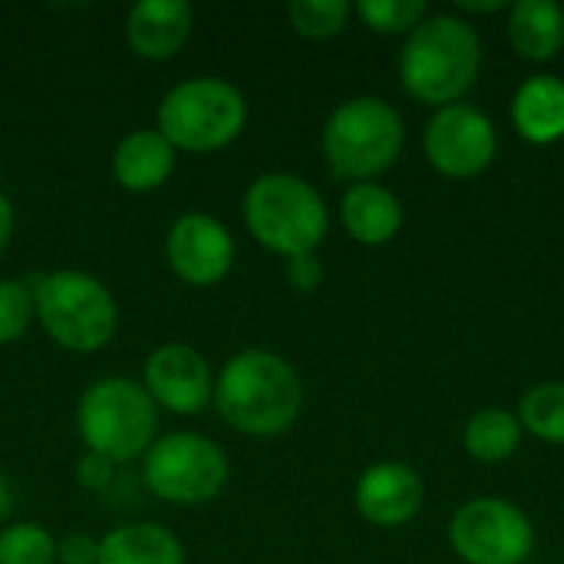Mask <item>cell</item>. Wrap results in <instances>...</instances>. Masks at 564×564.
<instances>
[{
    "instance_id": "cell-14",
    "label": "cell",
    "mask_w": 564,
    "mask_h": 564,
    "mask_svg": "<svg viewBox=\"0 0 564 564\" xmlns=\"http://www.w3.org/2000/svg\"><path fill=\"white\" fill-rule=\"evenodd\" d=\"M185 0H139L126 13V40L142 59H172L192 33Z\"/></svg>"
},
{
    "instance_id": "cell-5",
    "label": "cell",
    "mask_w": 564,
    "mask_h": 564,
    "mask_svg": "<svg viewBox=\"0 0 564 564\" xmlns=\"http://www.w3.org/2000/svg\"><path fill=\"white\" fill-rule=\"evenodd\" d=\"M159 406L142 383L126 377L96 380L76 410V430L86 443V453L109 459L112 466L132 463L149 453L155 443Z\"/></svg>"
},
{
    "instance_id": "cell-24",
    "label": "cell",
    "mask_w": 564,
    "mask_h": 564,
    "mask_svg": "<svg viewBox=\"0 0 564 564\" xmlns=\"http://www.w3.org/2000/svg\"><path fill=\"white\" fill-rule=\"evenodd\" d=\"M357 13L373 33H413L430 17V7L423 0H360Z\"/></svg>"
},
{
    "instance_id": "cell-9",
    "label": "cell",
    "mask_w": 564,
    "mask_h": 564,
    "mask_svg": "<svg viewBox=\"0 0 564 564\" xmlns=\"http://www.w3.org/2000/svg\"><path fill=\"white\" fill-rule=\"evenodd\" d=\"M449 545L466 564H522L532 555L535 532L519 506L479 496L456 509Z\"/></svg>"
},
{
    "instance_id": "cell-10",
    "label": "cell",
    "mask_w": 564,
    "mask_h": 564,
    "mask_svg": "<svg viewBox=\"0 0 564 564\" xmlns=\"http://www.w3.org/2000/svg\"><path fill=\"white\" fill-rule=\"evenodd\" d=\"M423 149L430 165L446 178H473L486 172L496 159L499 135L492 119L466 102L443 106L430 116L423 132Z\"/></svg>"
},
{
    "instance_id": "cell-25",
    "label": "cell",
    "mask_w": 564,
    "mask_h": 564,
    "mask_svg": "<svg viewBox=\"0 0 564 564\" xmlns=\"http://www.w3.org/2000/svg\"><path fill=\"white\" fill-rule=\"evenodd\" d=\"M33 317H36V311H33L30 284L10 281V278L0 281V347L20 340Z\"/></svg>"
},
{
    "instance_id": "cell-3",
    "label": "cell",
    "mask_w": 564,
    "mask_h": 564,
    "mask_svg": "<svg viewBox=\"0 0 564 564\" xmlns=\"http://www.w3.org/2000/svg\"><path fill=\"white\" fill-rule=\"evenodd\" d=\"M327 205L321 192L291 172L258 175L245 192V225L254 241L281 258L317 251L327 235Z\"/></svg>"
},
{
    "instance_id": "cell-22",
    "label": "cell",
    "mask_w": 564,
    "mask_h": 564,
    "mask_svg": "<svg viewBox=\"0 0 564 564\" xmlns=\"http://www.w3.org/2000/svg\"><path fill=\"white\" fill-rule=\"evenodd\" d=\"M350 13H354V7L347 0H291L288 3L291 26L307 40L337 36L347 26Z\"/></svg>"
},
{
    "instance_id": "cell-6",
    "label": "cell",
    "mask_w": 564,
    "mask_h": 564,
    "mask_svg": "<svg viewBox=\"0 0 564 564\" xmlns=\"http://www.w3.org/2000/svg\"><path fill=\"white\" fill-rule=\"evenodd\" d=\"M245 122V93L221 76H192L159 102V132L185 152L225 149L241 135Z\"/></svg>"
},
{
    "instance_id": "cell-17",
    "label": "cell",
    "mask_w": 564,
    "mask_h": 564,
    "mask_svg": "<svg viewBox=\"0 0 564 564\" xmlns=\"http://www.w3.org/2000/svg\"><path fill=\"white\" fill-rule=\"evenodd\" d=\"M512 122L522 139L535 145H552L564 139V79L529 76L512 99Z\"/></svg>"
},
{
    "instance_id": "cell-30",
    "label": "cell",
    "mask_w": 564,
    "mask_h": 564,
    "mask_svg": "<svg viewBox=\"0 0 564 564\" xmlns=\"http://www.w3.org/2000/svg\"><path fill=\"white\" fill-rule=\"evenodd\" d=\"M463 13H496V10H509L512 3H506V0H489V3H476V0H459L456 3Z\"/></svg>"
},
{
    "instance_id": "cell-15",
    "label": "cell",
    "mask_w": 564,
    "mask_h": 564,
    "mask_svg": "<svg viewBox=\"0 0 564 564\" xmlns=\"http://www.w3.org/2000/svg\"><path fill=\"white\" fill-rule=\"evenodd\" d=\"M340 221L354 241L377 248L393 241L403 228V205L377 182H354L340 198Z\"/></svg>"
},
{
    "instance_id": "cell-18",
    "label": "cell",
    "mask_w": 564,
    "mask_h": 564,
    "mask_svg": "<svg viewBox=\"0 0 564 564\" xmlns=\"http://www.w3.org/2000/svg\"><path fill=\"white\" fill-rule=\"evenodd\" d=\"M506 33L519 56L545 63L564 46V7L555 0H519L509 7Z\"/></svg>"
},
{
    "instance_id": "cell-21",
    "label": "cell",
    "mask_w": 564,
    "mask_h": 564,
    "mask_svg": "<svg viewBox=\"0 0 564 564\" xmlns=\"http://www.w3.org/2000/svg\"><path fill=\"white\" fill-rule=\"evenodd\" d=\"M519 423L532 436L564 446V383H539L519 403Z\"/></svg>"
},
{
    "instance_id": "cell-28",
    "label": "cell",
    "mask_w": 564,
    "mask_h": 564,
    "mask_svg": "<svg viewBox=\"0 0 564 564\" xmlns=\"http://www.w3.org/2000/svg\"><path fill=\"white\" fill-rule=\"evenodd\" d=\"M112 463L109 459H102V456H96V453H86L79 463H76V479H79V486H86V489H106L109 482H112Z\"/></svg>"
},
{
    "instance_id": "cell-16",
    "label": "cell",
    "mask_w": 564,
    "mask_h": 564,
    "mask_svg": "<svg viewBox=\"0 0 564 564\" xmlns=\"http://www.w3.org/2000/svg\"><path fill=\"white\" fill-rule=\"evenodd\" d=\"M172 169L175 145L159 129H135L112 152V175L126 192H155Z\"/></svg>"
},
{
    "instance_id": "cell-29",
    "label": "cell",
    "mask_w": 564,
    "mask_h": 564,
    "mask_svg": "<svg viewBox=\"0 0 564 564\" xmlns=\"http://www.w3.org/2000/svg\"><path fill=\"white\" fill-rule=\"evenodd\" d=\"M10 235H13V205H10V198L0 192V251L7 248Z\"/></svg>"
},
{
    "instance_id": "cell-31",
    "label": "cell",
    "mask_w": 564,
    "mask_h": 564,
    "mask_svg": "<svg viewBox=\"0 0 564 564\" xmlns=\"http://www.w3.org/2000/svg\"><path fill=\"white\" fill-rule=\"evenodd\" d=\"M7 512H10V486L0 473V519H7Z\"/></svg>"
},
{
    "instance_id": "cell-23",
    "label": "cell",
    "mask_w": 564,
    "mask_h": 564,
    "mask_svg": "<svg viewBox=\"0 0 564 564\" xmlns=\"http://www.w3.org/2000/svg\"><path fill=\"white\" fill-rule=\"evenodd\" d=\"M56 542L36 522H17L0 532V564H53Z\"/></svg>"
},
{
    "instance_id": "cell-26",
    "label": "cell",
    "mask_w": 564,
    "mask_h": 564,
    "mask_svg": "<svg viewBox=\"0 0 564 564\" xmlns=\"http://www.w3.org/2000/svg\"><path fill=\"white\" fill-rule=\"evenodd\" d=\"M288 284L301 294H311L321 288L324 281V264L317 258V251H307V254H297V258H288Z\"/></svg>"
},
{
    "instance_id": "cell-20",
    "label": "cell",
    "mask_w": 564,
    "mask_h": 564,
    "mask_svg": "<svg viewBox=\"0 0 564 564\" xmlns=\"http://www.w3.org/2000/svg\"><path fill=\"white\" fill-rule=\"evenodd\" d=\"M463 443H466L469 456L479 463H506L509 456H516V449L522 443V423L516 413H509L502 406H489V410H479L466 423Z\"/></svg>"
},
{
    "instance_id": "cell-4",
    "label": "cell",
    "mask_w": 564,
    "mask_h": 564,
    "mask_svg": "<svg viewBox=\"0 0 564 564\" xmlns=\"http://www.w3.org/2000/svg\"><path fill=\"white\" fill-rule=\"evenodd\" d=\"M403 116L380 96L340 102L321 132L327 169L347 182H373L403 152Z\"/></svg>"
},
{
    "instance_id": "cell-13",
    "label": "cell",
    "mask_w": 564,
    "mask_h": 564,
    "mask_svg": "<svg viewBox=\"0 0 564 564\" xmlns=\"http://www.w3.org/2000/svg\"><path fill=\"white\" fill-rule=\"evenodd\" d=\"M357 512L380 529H400L423 509V479L406 463H377L357 479Z\"/></svg>"
},
{
    "instance_id": "cell-1",
    "label": "cell",
    "mask_w": 564,
    "mask_h": 564,
    "mask_svg": "<svg viewBox=\"0 0 564 564\" xmlns=\"http://www.w3.org/2000/svg\"><path fill=\"white\" fill-rule=\"evenodd\" d=\"M212 403L218 416L245 436H281L301 416L304 383L284 357L241 350L221 367Z\"/></svg>"
},
{
    "instance_id": "cell-2",
    "label": "cell",
    "mask_w": 564,
    "mask_h": 564,
    "mask_svg": "<svg viewBox=\"0 0 564 564\" xmlns=\"http://www.w3.org/2000/svg\"><path fill=\"white\" fill-rule=\"evenodd\" d=\"M482 66V43L473 23L456 13H430L403 43L400 79L410 96L430 106L459 102Z\"/></svg>"
},
{
    "instance_id": "cell-7",
    "label": "cell",
    "mask_w": 564,
    "mask_h": 564,
    "mask_svg": "<svg viewBox=\"0 0 564 564\" xmlns=\"http://www.w3.org/2000/svg\"><path fill=\"white\" fill-rule=\"evenodd\" d=\"M33 311L43 330L66 350H102L116 334V301L109 288L79 271L40 274L33 284Z\"/></svg>"
},
{
    "instance_id": "cell-27",
    "label": "cell",
    "mask_w": 564,
    "mask_h": 564,
    "mask_svg": "<svg viewBox=\"0 0 564 564\" xmlns=\"http://www.w3.org/2000/svg\"><path fill=\"white\" fill-rule=\"evenodd\" d=\"M56 558L63 564H96L99 542L86 532H69L63 542H56Z\"/></svg>"
},
{
    "instance_id": "cell-19",
    "label": "cell",
    "mask_w": 564,
    "mask_h": 564,
    "mask_svg": "<svg viewBox=\"0 0 564 564\" xmlns=\"http://www.w3.org/2000/svg\"><path fill=\"white\" fill-rule=\"evenodd\" d=\"M96 564H185V549L165 525L135 522L99 539Z\"/></svg>"
},
{
    "instance_id": "cell-8",
    "label": "cell",
    "mask_w": 564,
    "mask_h": 564,
    "mask_svg": "<svg viewBox=\"0 0 564 564\" xmlns=\"http://www.w3.org/2000/svg\"><path fill=\"white\" fill-rule=\"evenodd\" d=\"M142 479L169 506H205L225 489L228 459L208 436L169 433L149 446Z\"/></svg>"
},
{
    "instance_id": "cell-11",
    "label": "cell",
    "mask_w": 564,
    "mask_h": 564,
    "mask_svg": "<svg viewBox=\"0 0 564 564\" xmlns=\"http://www.w3.org/2000/svg\"><path fill=\"white\" fill-rule=\"evenodd\" d=\"M165 258L185 284L212 288L231 271L235 241H231V231L218 218L205 212H188L169 228Z\"/></svg>"
},
{
    "instance_id": "cell-12",
    "label": "cell",
    "mask_w": 564,
    "mask_h": 564,
    "mask_svg": "<svg viewBox=\"0 0 564 564\" xmlns=\"http://www.w3.org/2000/svg\"><path fill=\"white\" fill-rule=\"evenodd\" d=\"M145 393L155 406L195 416L215 397V380L208 360L188 344H162L145 357Z\"/></svg>"
}]
</instances>
